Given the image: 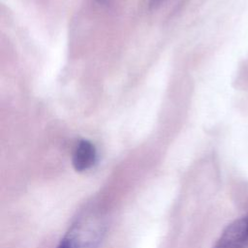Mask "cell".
<instances>
[{
    "mask_svg": "<svg viewBox=\"0 0 248 248\" xmlns=\"http://www.w3.org/2000/svg\"><path fill=\"white\" fill-rule=\"evenodd\" d=\"M248 214L227 226L214 248H247Z\"/></svg>",
    "mask_w": 248,
    "mask_h": 248,
    "instance_id": "6da1fadb",
    "label": "cell"
},
{
    "mask_svg": "<svg viewBox=\"0 0 248 248\" xmlns=\"http://www.w3.org/2000/svg\"><path fill=\"white\" fill-rule=\"evenodd\" d=\"M97 158V153L95 146L88 140H80L74 151L73 154V166L76 170L82 171L91 168Z\"/></svg>",
    "mask_w": 248,
    "mask_h": 248,
    "instance_id": "7a4b0ae2",
    "label": "cell"
},
{
    "mask_svg": "<svg viewBox=\"0 0 248 248\" xmlns=\"http://www.w3.org/2000/svg\"><path fill=\"white\" fill-rule=\"evenodd\" d=\"M57 248H73V247L71 246V244L69 243V241L64 237V238L61 240V242H60V244L58 245Z\"/></svg>",
    "mask_w": 248,
    "mask_h": 248,
    "instance_id": "3957f363",
    "label": "cell"
},
{
    "mask_svg": "<svg viewBox=\"0 0 248 248\" xmlns=\"http://www.w3.org/2000/svg\"><path fill=\"white\" fill-rule=\"evenodd\" d=\"M161 1H162V0H151V1H150V6H151V7H156L157 5L160 4Z\"/></svg>",
    "mask_w": 248,
    "mask_h": 248,
    "instance_id": "277c9868",
    "label": "cell"
},
{
    "mask_svg": "<svg viewBox=\"0 0 248 248\" xmlns=\"http://www.w3.org/2000/svg\"><path fill=\"white\" fill-rule=\"evenodd\" d=\"M98 1H100V2H106V1H108V0H98Z\"/></svg>",
    "mask_w": 248,
    "mask_h": 248,
    "instance_id": "5b68a950",
    "label": "cell"
}]
</instances>
